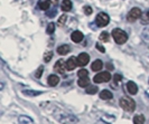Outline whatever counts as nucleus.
I'll use <instances>...</instances> for the list:
<instances>
[{"mask_svg": "<svg viewBox=\"0 0 149 124\" xmlns=\"http://www.w3.org/2000/svg\"><path fill=\"white\" fill-rule=\"evenodd\" d=\"M77 84H79V86H81V87H88L90 85V78L88 76H86V77H80Z\"/></svg>", "mask_w": 149, "mask_h": 124, "instance_id": "17", "label": "nucleus"}, {"mask_svg": "<svg viewBox=\"0 0 149 124\" xmlns=\"http://www.w3.org/2000/svg\"><path fill=\"white\" fill-rule=\"evenodd\" d=\"M37 6L40 10L47 11L48 8H49V6H51V0H38Z\"/></svg>", "mask_w": 149, "mask_h": 124, "instance_id": "12", "label": "nucleus"}, {"mask_svg": "<svg viewBox=\"0 0 149 124\" xmlns=\"http://www.w3.org/2000/svg\"><path fill=\"white\" fill-rule=\"evenodd\" d=\"M83 34L81 31H79V30H75L72 33V35H71V39H72V42H74V43H81L83 40Z\"/></svg>", "mask_w": 149, "mask_h": 124, "instance_id": "8", "label": "nucleus"}, {"mask_svg": "<svg viewBox=\"0 0 149 124\" xmlns=\"http://www.w3.org/2000/svg\"><path fill=\"white\" fill-rule=\"evenodd\" d=\"M112 37H113L114 42L119 45L125 44V43L128 40L127 33L123 31L122 29H119V28H116V29L112 30Z\"/></svg>", "mask_w": 149, "mask_h": 124, "instance_id": "1", "label": "nucleus"}, {"mask_svg": "<svg viewBox=\"0 0 149 124\" xmlns=\"http://www.w3.org/2000/svg\"><path fill=\"white\" fill-rule=\"evenodd\" d=\"M71 51V47L68 46V45H61L57 47V54L58 55H66Z\"/></svg>", "mask_w": 149, "mask_h": 124, "instance_id": "13", "label": "nucleus"}, {"mask_svg": "<svg viewBox=\"0 0 149 124\" xmlns=\"http://www.w3.org/2000/svg\"><path fill=\"white\" fill-rule=\"evenodd\" d=\"M18 122L22 124H26V123H33L34 121L28 116H20L19 118H18Z\"/></svg>", "mask_w": 149, "mask_h": 124, "instance_id": "20", "label": "nucleus"}, {"mask_svg": "<svg viewBox=\"0 0 149 124\" xmlns=\"http://www.w3.org/2000/svg\"><path fill=\"white\" fill-rule=\"evenodd\" d=\"M147 15H148V17H149V10H148V12H147Z\"/></svg>", "mask_w": 149, "mask_h": 124, "instance_id": "33", "label": "nucleus"}, {"mask_svg": "<svg viewBox=\"0 0 149 124\" xmlns=\"http://www.w3.org/2000/svg\"><path fill=\"white\" fill-rule=\"evenodd\" d=\"M112 96H113L112 93L110 91H108V89H103V91H101V93H100V98H101V100H104V101L111 100Z\"/></svg>", "mask_w": 149, "mask_h": 124, "instance_id": "16", "label": "nucleus"}, {"mask_svg": "<svg viewBox=\"0 0 149 124\" xmlns=\"http://www.w3.org/2000/svg\"><path fill=\"white\" fill-rule=\"evenodd\" d=\"M100 40H101V42H104V43H108V42L110 40V35H109V33L102 31V33L100 34Z\"/></svg>", "mask_w": 149, "mask_h": 124, "instance_id": "19", "label": "nucleus"}, {"mask_svg": "<svg viewBox=\"0 0 149 124\" xmlns=\"http://www.w3.org/2000/svg\"><path fill=\"white\" fill-rule=\"evenodd\" d=\"M120 106L127 112H134L136 109V103L132 98L128 96H123L120 98Z\"/></svg>", "mask_w": 149, "mask_h": 124, "instance_id": "2", "label": "nucleus"}, {"mask_svg": "<svg viewBox=\"0 0 149 124\" xmlns=\"http://www.w3.org/2000/svg\"><path fill=\"white\" fill-rule=\"evenodd\" d=\"M83 10H84V14L86 16H90L92 14V11H93L92 8L90 7V6H84V7H83Z\"/></svg>", "mask_w": 149, "mask_h": 124, "instance_id": "28", "label": "nucleus"}, {"mask_svg": "<svg viewBox=\"0 0 149 124\" xmlns=\"http://www.w3.org/2000/svg\"><path fill=\"white\" fill-rule=\"evenodd\" d=\"M95 46H97V51H100L101 53H104V51H105L104 47H103V46H102L101 44H99V43H97V45H95Z\"/></svg>", "mask_w": 149, "mask_h": 124, "instance_id": "29", "label": "nucleus"}, {"mask_svg": "<svg viewBox=\"0 0 149 124\" xmlns=\"http://www.w3.org/2000/svg\"><path fill=\"white\" fill-rule=\"evenodd\" d=\"M54 31H55V24H54V22H49L48 26H47L46 33H47L48 35H52V34H54Z\"/></svg>", "mask_w": 149, "mask_h": 124, "instance_id": "21", "label": "nucleus"}, {"mask_svg": "<svg viewBox=\"0 0 149 124\" xmlns=\"http://www.w3.org/2000/svg\"><path fill=\"white\" fill-rule=\"evenodd\" d=\"M46 15L48 16V17H54V16L56 15V10L53 9L52 11H46Z\"/></svg>", "mask_w": 149, "mask_h": 124, "instance_id": "31", "label": "nucleus"}, {"mask_svg": "<svg viewBox=\"0 0 149 124\" xmlns=\"http://www.w3.org/2000/svg\"><path fill=\"white\" fill-rule=\"evenodd\" d=\"M110 22V17L105 12H100L95 18V24L99 27H105Z\"/></svg>", "mask_w": 149, "mask_h": 124, "instance_id": "5", "label": "nucleus"}, {"mask_svg": "<svg viewBox=\"0 0 149 124\" xmlns=\"http://www.w3.org/2000/svg\"><path fill=\"white\" fill-rule=\"evenodd\" d=\"M76 59H77V65L83 67V66L88 65V63L90 62V56L86 53H81Z\"/></svg>", "mask_w": 149, "mask_h": 124, "instance_id": "7", "label": "nucleus"}, {"mask_svg": "<svg viewBox=\"0 0 149 124\" xmlns=\"http://www.w3.org/2000/svg\"><path fill=\"white\" fill-rule=\"evenodd\" d=\"M141 16H142L141 9H140V8H138V7H134V8H132L129 12H128L127 20L129 22H134V21H136L137 19H139Z\"/></svg>", "mask_w": 149, "mask_h": 124, "instance_id": "3", "label": "nucleus"}, {"mask_svg": "<svg viewBox=\"0 0 149 124\" xmlns=\"http://www.w3.org/2000/svg\"><path fill=\"white\" fill-rule=\"evenodd\" d=\"M53 58V51H47V53H45L44 55V60L45 63H48V62H51V59Z\"/></svg>", "mask_w": 149, "mask_h": 124, "instance_id": "23", "label": "nucleus"}, {"mask_svg": "<svg viewBox=\"0 0 149 124\" xmlns=\"http://www.w3.org/2000/svg\"><path fill=\"white\" fill-rule=\"evenodd\" d=\"M22 93H24L25 95H28V96H37V95L40 94V92H36V91H30V89L24 91Z\"/></svg>", "mask_w": 149, "mask_h": 124, "instance_id": "22", "label": "nucleus"}, {"mask_svg": "<svg viewBox=\"0 0 149 124\" xmlns=\"http://www.w3.org/2000/svg\"><path fill=\"white\" fill-rule=\"evenodd\" d=\"M97 91H99V89H97V86H90V87L86 88V93H88V94H91V95L95 94Z\"/></svg>", "mask_w": 149, "mask_h": 124, "instance_id": "24", "label": "nucleus"}, {"mask_svg": "<svg viewBox=\"0 0 149 124\" xmlns=\"http://www.w3.org/2000/svg\"><path fill=\"white\" fill-rule=\"evenodd\" d=\"M121 78H122V77H121V75H119V74H116V75L113 76V80H114V82H116V83L120 82V80H121Z\"/></svg>", "mask_w": 149, "mask_h": 124, "instance_id": "30", "label": "nucleus"}, {"mask_svg": "<svg viewBox=\"0 0 149 124\" xmlns=\"http://www.w3.org/2000/svg\"><path fill=\"white\" fill-rule=\"evenodd\" d=\"M58 82H60V77L57 76V75H49L48 76V78H47V83H48V85L49 86H52V87H54V86H56L57 84H58Z\"/></svg>", "mask_w": 149, "mask_h": 124, "instance_id": "11", "label": "nucleus"}, {"mask_svg": "<svg viewBox=\"0 0 149 124\" xmlns=\"http://www.w3.org/2000/svg\"><path fill=\"white\" fill-rule=\"evenodd\" d=\"M127 91L130 95L137 94V93H138V86H137V84H134V82H128Z\"/></svg>", "mask_w": 149, "mask_h": 124, "instance_id": "9", "label": "nucleus"}, {"mask_svg": "<svg viewBox=\"0 0 149 124\" xmlns=\"http://www.w3.org/2000/svg\"><path fill=\"white\" fill-rule=\"evenodd\" d=\"M102 67H103V63H102V60H101V59H97V60H94V62H93V64L91 65L92 71H94V72H99L100 69H102Z\"/></svg>", "mask_w": 149, "mask_h": 124, "instance_id": "14", "label": "nucleus"}, {"mask_svg": "<svg viewBox=\"0 0 149 124\" xmlns=\"http://www.w3.org/2000/svg\"><path fill=\"white\" fill-rule=\"evenodd\" d=\"M61 8L63 11H70L72 9V1L71 0H63L62 1V5H61Z\"/></svg>", "mask_w": 149, "mask_h": 124, "instance_id": "15", "label": "nucleus"}, {"mask_svg": "<svg viewBox=\"0 0 149 124\" xmlns=\"http://www.w3.org/2000/svg\"><path fill=\"white\" fill-rule=\"evenodd\" d=\"M66 19H67V16L66 15H62L60 17V19H58V22H57V25L60 26V27H62L65 22H66Z\"/></svg>", "mask_w": 149, "mask_h": 124, "instance_id": "25", "label": "nucleus"}, {"mask_svg": "<svg viewBox=\"0 0 149 124\" xmlns=\"http://www.w3.org/2000/svg\"><path fill=\"white\" fill-rule=\"evenodd\" d=\"M111 80V74L110 72H101V73L97 74L94 77H93V80L97 83V84H101V83H107Z\"/></svg>", "mask_w": 149, "mask_h": 124, "instance_id": "4", "label": "nucleus"}, {"mask_svg": "<svg viewBox=\"0 0 149 124\" xmlns=\"http://www.w3.org/2000/svg\"><path fill=\"white\" fill-rule=\"evenodd\" d=\"M107 68H109V69H113V66L110 65V64H107Z\"/></svg>", "mask_w": 149, "mask_h": 124, "instance_id": "32", "label": "nucleus"}, {"mask_svg": "<svg viewBox=\"0 0 149 124\" xmlns=\"http://www.w3.org/2000/svg\"><path fill=\"white\" fill-rule=\"evenodd\" d=\"M77 65V59L75 57H70V58L66 60V68L67 71H73Z\"/></svg>", "mask_w": 149, "mask_h": 124, "instance_id": "10", "label": "nucleus"}, {"mask_svg": "<svg viewBox=\"0 0 149 124\" xmlns=\"http://www.w3.org/2000/svg\"><path fill=\"white\" fill-rule=\"evenodd\" d=\"M43 72H44V67H43V66H39V67H38V69L36 71V73H35L36 78H40V77H42V75H43Z\"/></svg>", "mask_w": 149, "mask_h": 124, "instance_id": "26", "label": "nucleus"}, {"mask_svg": "<svg viewBox=\"0 0 149 124\" xmlns=\"http://www.w3.org/2000/svg\"><path fill=\"white\" fill-rule=\"evenodd\" d=\"M88 75H89V73H88L86 69H81V71L77 72V76L79 77H86Z\"/></svg>", "mask_w": 149, "mask_h": 124, "instance_id": "27", "label": "nucleus"}, {"mask_svg": "<svg viewBox=\"0 0 149 124\" xmlns=\"http://www.w3.org/2000/svg\"><path fill=\"white\" fill-rule=\"evenodd\" d=\"M54 71H55L56 73L64 74L67 71L66 62H64L63 59H58V60L56 62V64L54 65Z\"/></svg>", "mask_w": 149, "mask_h": 124, "instance_id": "6", "label": "nucleus"}, {"mask_svg": "<svg viewBox=\"0 0 149 124\" xmlns=\"http://www.w3.org/2000/svg\"><path fill=\"white\" fill-rule=\"evenodd\" d=\"M145 121H146V118H145V116L141 115V114H138V115H136V116L134 117V123H136V124H142V123H145Z\"/></svg>", "mask_w": 149, "mask_h": 124, "instance_id": "18", "label": "nucleus"}]
</instances>
